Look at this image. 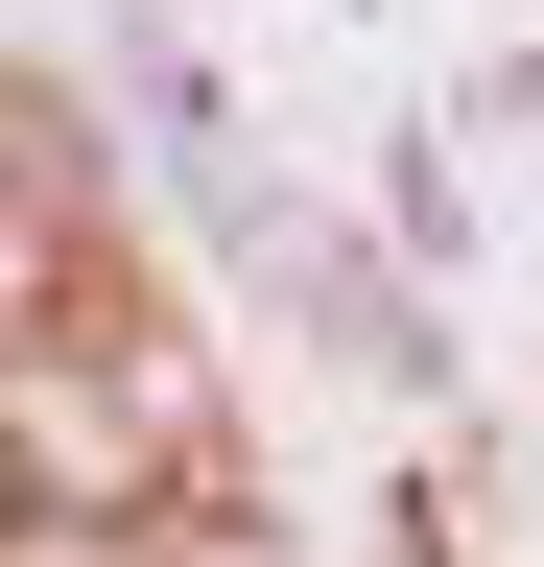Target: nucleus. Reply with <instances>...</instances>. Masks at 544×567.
I'll list each match as a JSON object with an SVG mask.
<instances>
[{"label": "nucleus", "instance_id": "7ed1b4c3", "mask_svg": "<svg viewBox=\"0 0 544 567\" xmlns=\"http://www.w3.org/2000/svg\"><path fill=\"white\" fill-rule=\"evenodd\" d=\"M497 118H521V142H544V48H521V71H497Z\"/></svg>", "mask_w": 544, "mask_h": 567}, {"label": "nucleus", "instance_id": "f257e3e1", "mask_svg": "<svg viewBox=\"0 0 544 567\" xmlns=\"http://www.w3.org/2000/svg\"><path fill=\"white\" fill-rule=\"evenodd\" d=\"M379 237H402V260H473V189H450V142H402V166H379Z\"/></svg>", "mask_w": 544, "mask_h": 567}, {"label": "nucleus", "instance_id": "f03ea898", "mask_svg": "<svg viewBox=\"0 0 544 567\" xmlns=\"http://www.w3.org/2000/svg\"><path fill=\"white\" fill-rule=\"evenodd\" d=\"M143 567H285V544H260V496H214V520H166Z\"/></svg>", "mask_w": 544, "mask_h": 567}]
</instances>
